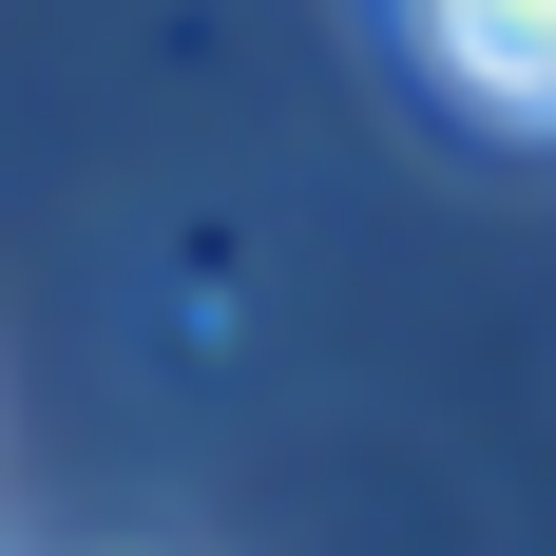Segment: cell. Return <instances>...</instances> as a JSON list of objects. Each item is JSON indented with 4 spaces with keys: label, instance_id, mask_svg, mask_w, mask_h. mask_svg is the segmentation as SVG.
Instances as JSON below:
<instances>
[{
    "label": "cell",
    "instance_id": "6da1fadb",
    "mask_svg": "<svg viewBox=\"0 0 556 556\" xmlns=\"http://www.w3.org/2000/svg\"><path fill=\"white\" fill-rule=\"evenodd\" d=\"M442 58L500 115H556V0H442Z\"/></svg>",
    "mask_w": 556,
    "mask_h": 556
}]
</instances>
